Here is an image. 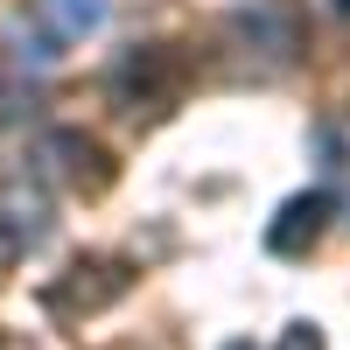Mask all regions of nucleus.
<instances>
[{
  "mask_svg": "<svg viewBox=\"0 0 350 350\" xmlns=\"http://www.w3.org/2000/svg\"><path fill=\"white\" fill-rule=\"evenodd\" d=\"M183 84H189V64L175 56V42H148V49H133L126 64L112 70V98H120L126 112L161 120V112L183 98Z\"/></svg>",
  "mask_w": 350,
  "mask_h": 350,
  "instance_id": "1",
  "label": "nucleus"
},
{
  "mask_svg": "<svg viewBox=\"0 0 350 350\" xmlns=\"http://www.w3.org/2000/svg\"><path fill=\"white\" fill-rule=\"evenodd\" d=\"M231 36H239L259 64H273V70H287L308 49V28H301L295 0H252V8H231Z\"/></svg>",
  "mask_w": 350,
  "mask_h": 350,
  "instance_id": "2",
  "label": "nucleus"
},
{
  "mask_svg": "<svg viewBox=\"0 0 350 350\" xmlns=\"http://www.w3.org/2000/svg\"><path fill=\"white\" fill-rule=\"evenodd\" d=\"M329 217H336V196H329V189L287 196L280 211H273V224H267V252H273V259H308L315 245H323Z\"/></svg>",
  "mask_w": 350,
  "mask_h": 350,
  "instance_id": "3",
  "label": "nucleus"
},
{
  "mask_svg": "<svg viewBox=\"0 0 350 350\" xmlns=\"http://www.w3.org/2000/svg\"><path fill=\"white\" fill-rule=\"evenodd\" d=\"M42 239H49V196H42V183L14 175V183L0 189V267L28 259Z\"/></svg>",
  "mask_w": 350,
  "mask_h": 350,
  "instance_id": "4",
  "label": "nucleus"
},
{
  "mask_svg": "<svg viewBox=\"0 0 350 350\" xmlns=\"http://www.w3.org/2000/svg\"><path fill=\"white\" fill-rule=\"evenodd\" d=\"M42 168H49L64 189H77V196H98V189L112 183V154L98 148L92 133H77V126H56V133L42 140Z\"/></svg>",
  "mask_w": 350,
  "mask_h": 350,
  "instance_id": "5",
  "label": "nucleus"
},
{
  "mask_svg": "<svg viewBox=\"0 0 350 350\" xmlns=\"http://www.w3.org/2000/svg\"><path fill=\"white\" fill-rule=\"evenodd\" d=\"M133 287V273H126V259H77L70 267V280H56L49 287V308H64V315H92V308H105V301H120Z\"/></svg>",
  "mask_w": 350,
  "mask_h": 350,
  "instance_id": "6",
  "label": "nucleus"
},
{
  "mask_svg": "<svg viewBox=\"0 0 350 350\" xmlns=\"http://www.w3.org/2000/svg\"><path fill=\"white\" fill-rule=\"evenodd\" d=\"M105 14H112V0H28V21H36V36L56 56H64L70 42H84V36H98Z\"/></svg>",
  "mask_w": 350,
  "mask_h": 350,
  "instance_id": "7",
  "label": "nucleus"
},
{
  "mask_svg": "<svg viewBox=\"0 0 350 350\" xmlns=\"http://www.w3.org/2000/svg\"><path fill=\"white\" fill-rule=\"evenodd\" d=\"M315 161H323V189L350 211V120H329L315 133Z\"/></svg>",
  "mask_w": 350,
  "mask_h": 350,
  "instance_id": "8",
  "label": "nucleus"
},
{
  "mask_svg": "<svg viewBox=\"0 0 350 350\" xmlns=\"http://www.w3.org/2000/svg\"><path fill=\"white\" fill-rule=\"evenodd\" d=\"M280 350H323V329H315V323H287Z\"/></svg>",
  "mask_w": 350,
  "mask_h": 350,
  "instance_id": "9",
  "label": "nucleus"
},
{
  "mask_svg": "<svg viewBox=\"0 0 350 350\" xmlns=\"http://www.w3.org/2000/svg\"><path fill=\"white\" fill-rule=\"evenodd\" d=\"M329 8H336V14H350V0H329Z\"/></svg>",
  "mask_w": 350,
  "mask_h": 350,
  "instance_id": "10",
  "label": "nucleus"
},
{
  "mask_svg": "<svg viewBox=\"0 0 350 350\" xmlns=\"http://www.w3.org/2000/svg\"><path fill=\"white\" fill-rule=\"evenodd\" d=\"M224 350H252V343H224Z\"/></svg>",
  "mask_w": 350,
  "mask_h": 350,
  "instance_id": "11",
  "label": "nucleus"
}]
</instances>
